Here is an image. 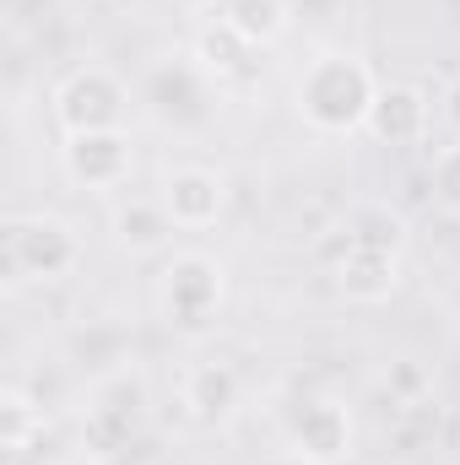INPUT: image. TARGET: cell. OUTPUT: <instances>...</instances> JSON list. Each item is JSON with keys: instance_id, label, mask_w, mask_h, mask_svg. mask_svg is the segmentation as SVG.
Returning a JSON list of instances; mask_svg holds the SVG:
<instances>
[{"instance_id": "cell-1", "label": "cell", "mask_w": 460, "mask_h": 465, "mask_svg": "<svg viewBox=\"0 0 460 465\" xmlns=\"http://www.w3.org/2000/svg\"><path fill=\"white\" fill-rule=\"evenodd\" d=\"M379 98V76L363 54L352 49H320L298 87H293V109L315 135H352L368 124V109Z\"/></svg>"}, {"instance_id": "cell-2", "label": "cell", "mask_w": 460, "mask_h": 465, "mask_svg": "<svg viewBox=\"0 0 460 465\" xmlns=\"http://www.w3.org/2000/svg\"><path fill=\"white\" fill-rule=\"evenodd\" d=\"M0 265L11 287H49L82 265V238L55 212H16L0 232Z\"/></svg>"}, {"instance_id": "cell-3", "label": "cell", "mask_w": 460, "mask_h": 465, "mask_svg": "<svg viewBox=\"0 0 460 465\" xmlns=\"http://www.w3.org/2000/svg\"><path fill=\"white\" fill-rule=\"evenodd\" d=\"M228 303V271L206 249H179L157 271V314L179 336H206Z\"/></svg>"}, {"instance_id": "cell-4", "label": "cell", "mask_w": 460, "mask_h": 465, "mask_svg": "<svg viewBox=\"0 0 460 465\" xmlns=\"http://www.w3.org/2000/svg\"><path fill=\"white\" fill-rule=\"evenodd\" d=\"M141 104L174 135H201L212 130V119L223 109V82L195 60V54H168L157 65H146L141 76Z\"/></svg>"}, {"instance_id": "cell-5", "label": "cell", "mask_w": 460, "mask_h": 465, "mask_svg": "<svg viewBox=\"0 0 460 465\" xmlns=\"http://www.w3.org/2000/svg\"><path fill=\"white\" fill-rule=\"evenodd\" d=\"M146 379L135 373V368H109L98 384H93V395H87V417H82V450L93 455V460L115 465L130 455V444L141 439V428H146Z\"/></svg>"}, {"instance_id": "cell-6", "label": "cell", "mask_w": 460, "mask_h": 465, "mask_svg": "<svg viewBox=\"0 0 460 465\" xmlns=\"http://www.w3.org/2000/svg\"><path fill=\"white\" fill-rule=\"evenodd\" d=\"M276 428H282V444L287 455L304 465H342L357 444V422L336 395H320V390H293L282 406H276Z\"/></svg>"}, {"instance_id": "cell-7", "label": "cell", "mask_w": 460, "mask_h": 465, "mask_svg": "<svg viewBox=\"0 0 460 465\" xmlns=\"http://www.w3.org/2000/svg\"><path fill=\"white\" fill-rule=\"evenodd\" d=\"M125 114H130V87L119 82V71H109V65H76L55 87V119H60L65 135L125 130Z\"/></svg>"}, {"instance_id": "cell-8", "label": "cell", "mask_w": 460, "mask_h": 465, "mask_svg": "<svg viewBox=\"0 0 460 465\" xmlns=\"http://www.w3.org/2000/svg\"><path fill=\"white\" fill-rule=\"evenodd\" d=\"M60 168L71 184L93 190V195H109L125 190L130 173H135V146L125 130H87V135H65L60 141Z\"/></svg>"}, {"instance_id": "cell-9", "label": "cell", "mask_w": 460, "mask_h": 465, "mask_svg": "<svg viewBox=\"0 0 460 465\" xmlns=\"http://www.w3.org/2000/svg\"><path fill=\"white\" fill-rule=\"evenodd\" d=\"M157 195H163V206H168V217H174L179 232L217 228L223 212H228V179H223L217 168H201V163L168 168L163 184H157Z\"/></svg>"}, {"instance_id": "cell-10", "label": "cell", "mask_w": 460, "mask_h": 465, "mask_svg": "<svg viewBox=\"0 0 460 465\" xmlns=\"http://www.w3.org/2000/svg\"><path fill=\"white\" fill-rule=\"evenodd\" d=\"M428 124H434L428 93L395 82V87H379V98H374L363 130H368L379 146H423V141H428Z\"/></svg>"}, {"instance_id": "cell-11", "label": "cell", "mask_w": 460, "mask_h": 465, "mask_svg": "<svg viewBox=\"0 0 460 465\" xmlns=\"http://www.w3.org/2000/svg\"><path fill=\"white\" fill-rule=\"evenodd\" d=\"M331 282L342 287L352 303H385L401 287V254L390 249H368V243H346V254L331 265Z\"/></svg>"}, {"instance_id": "cell-12", "label": "cell", "mask_w": 460, "mask_h": 465, "mask_svg": "<svg viewBox=\"0 0 460 465\" xmlns=\"http://www.w3.org/2000/svg\"><path fill=\"white\" fill-rule=\"evenodd\" d=\"M109 232H115V243L125 254H168L179 228H174L163 195H125L109 212Z\"/></svg>"}, {"instance_id": "cell-13", "label": "cell", "mask_w": 460, "mask_h": 465, "mask_svg": "<svg viewBox=\"0 0 460 465\" xmlns=\"http://www.w3.org/2000/svg\"><path fill=\"white\" fill-rule=\"evenodd\" d=\"M238 373H233L228 362H195L190 373H185V384H179V401H185V411L201 422V428H223L233 411H238Z\"/></svg>"}, {"instance_id": "cell-14", "label": "cell", "mask_w": 460, "mask_h": 465, "mask_svg": "<svg viewBox=\"0 0 460 465\" xmlns=\"http://www.w3.org/2000/svg\"><path fill=\"white\" fill-rule=\"evenodd\" d=\"M255 54H260V44H249L238 27H228L223 16L217 22H206L201 33H195V60L228 87V82H249L255 76Z\"/></svg>"}, {"instance_id": "cell-15", "label": "cell", "mask_w": 460, "mask_h": 465, "mask_svg": "<svg viewBox=\"0 0 460 465\" xmlns=\"http://www.w3.org/2000/svg\"><path fill=\"white\" fill-rule=\"evenodd\" d=\"M342 228L357 238V243H368V249H390V254H401L406 249V238H412V223L401 217V206H390V201H352L342 217Z\"/></svg>"}, {"instance_id": "cell-16", "label": "cell", "mask_w": 460, "mask_h": 465, "mask_svg": "<svg viewBox=\"0 0 460 465\" xmlns=\"http://www.w3.org/2000/svg\"><path fill=\"white\" fill-rule=\"evenodd\" d=\"M223 22L238 27L249 44H276L293 27V5L287 0H223Z\"/></svg>"}, {"instance_id": "cell-17", "label": "cell", "mask_w": 460, "mask_h": 465, "mask_svg": "<svg viewBox=\"0 0 460 465\" xmlns=\"http://www.w3.org/2000/svg\"><path fill=\"white\" fill-rule=\"evenodd\" d=\"M0 439H5V460H27L33 444L44 439V406H33L16 384H5L0 395Z\"/></svg>"}, {"instance_id": "cell-18", "label": "cell", "mask_w": 460, "mask_h": 465, "mask_svg": "<svg viewBox=\"0 0 460 465\" xmlns=\"http://www.w3.org/2000/svg\"><path fill=\"white\" fill-rule=\"evenodd\" d=\"M428 195L439 201L445 217H460V141L434 152V163H428Z\"/></svg>"}, {"instance_id": "cell-19", "label": "cell", "mask_w": 460, "mask_h": 465, "mask_svg": "<svg viewBox=\"0 0 460 465\" xmlns=\"http://www.w3.org/2000/svg\"><path fill=\"white\" fill-rule=\"evenodd\" d=\"M385 390L401 401V406H412V401H428V373L417 368V362H390V373H385Z\"/></svg>"}, {"instance_id": "cell-20", "label": "cell", "mask_w": 460, "mask_h": 465, "mask_svg": "<svg viewBox=\"0 0 460 465\" xmlns=\"http://www.w3.org/2000/svg\"><path fill=\"white\" fill-rule=\"evenodd\" d=\"M445 114H450V124L460 130V76L450 82V98H445Z\"/></svg>"}]
</instances>
